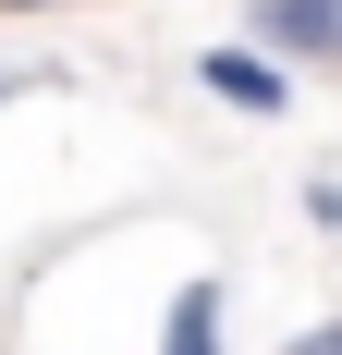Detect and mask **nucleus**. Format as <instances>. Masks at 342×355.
I'll return each mask as SVG.
<instances>
[{"label": "nucleus", "instance_id": "1", "mask_svg": "<svg viewBox=\"0 0 342 355\" xmlns=\"http://www.w3.org/2000/svg\"><path fill=\"white\" fill-rule=\"evenodd\" d=\"M196 86H208L220 110H244V123H281V110H294V73H281L269 49H208Z\"/></svg>", "mask_w": 342, "mask_h": 355}, {"label": "nucleus", "instance_id": "2", "mask_svg": "<svg viewBox=\"0 0 342 355\" xmlns=\"http://www.w3.org/2000/svg\"><path fill=\"white\" fill-rule=\"evenodd\" d=\"M257 49H294V62H330L342 73V0H244Z\"/></svg>", "mask_w": 342, "mask_h": 355}, {"label": "nucleus", "instance_id": "3", "mask_svg": "<svg viewBox=\"0 0 342 355\" xmlns=\"http://www.w3.org/2000/svg\"><path fill=\"white\" fill-rule=\"evenodd\" d=\"M159 355H220V282H183V294H171Z\"/></svg>", "mask_w": 342, "mask_h": 355}, {"label": "nucleus", "instance_id": "4", "mask_svg": "<svg viewBox=\"0 0 342 355\" xmlns=\"http://www.w3.org/2000/svg\"><path fill=\"white\" fill-rule=\"evenodd\" d=\"M306 220H318V233H342V184H330V172L306 184Z\"/></svg>", "mask_w": 342, "mask_h": 355}, {"label": "nucleus", "instance_id": "5", "mask_svg": "<svg viewBox=\"0 0 342 355\" xmlns=\"http://www.w3.org/2000/svg\"><path fill=\"white\" fill-rule=\"evenodd\" d=\"M281 355H342V319H318V331H294Z\"/></svg>", "mask_w": 342, "mask_h": 355}, {"label": "nucleus", "instance_id": "6", "mask_svg": "<svg viewBox=\"0 0 342 355\" xmlns=\"http://www.w3.org/2000/svg\"><path fill=\"white\" fill-rule=\"evenodd\" d=\"M0 12H49V0H0Z\"/></svg>", "mask_w": 342, "mask_h": 355}, {"label": "nucleus", "instance_id": "7", "mask_svg": "<svg viewBox=\"0 0 342 355\" xmlns=\"http://www.w3.org/2000/svg\"><path fill=\"white\" fill-rule=\"evenodd\" d=\"M0 98H12V73H0Z\"/></svg>", "mask_w": 342, "mask_h": 355}]
</instances>
